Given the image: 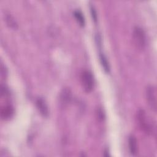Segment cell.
Listing matches in <instances>:
<instances>
[{
    "mask_svg": "<svg viewBox=\"0 0 157 157\" xmlns=\"http://www.w3.org/2000/svg\"><path fill=\"white\" fill-rule=\"evenodd\" d=\"M132 40L137 48L142 50L145 48L146 44L145 34L144 30L139 27L136 26L132 32Z\"/></svg>",
    "mask_w": 157,
    "mask_h": 157,
    "instance_id": "cell-1",
    "label": "cell"
},
{
    "mask_svg": "<svg viewBox=\"0 0 157 157\" xmlns=\"http://www.w3.org/2000/svg\"><path fill=\"white\" fill-rule=\"evenodd\" d=\"M80 80L82 83V86L83 89L86 93H90L94 88V77L92 73L88 70L83 71L81 76Z\"/></svg>",
    "mask_w": 157,
    "mask_h": 157,
    "instance_id": "cell-2",
    "label": "cell"
},
{
    "mask_svg": "<svg viewBox=\"0 0 157 157\" xmlns=\"http://www.w3.org/2000/svg\"><path fill=\"white\" fill-rule=\"evenodd\" d=\"M147 104L151 110L156 111V91L153 85H148L145 90Z\"/></svg>",
    "mask_w": 157,
    "mask_h": 157,
    "instance_id": "cell-3",
    "label": "cell"
},
{
    "mask_svg": "<svg viewBox=\"0 0 157 157\" xmlns=\"http://www.w3.org/2000/svg\"><path fill=\"white\" fill-rule=\"evenodd\" d=\"M137 120L140 128L146 133L151 132L152 128L150 121L148 120L146 113L144 110H139L137 112Z\"/></svg>",
    "mask_w": 157,
    "mask_h": 157,
    "instance_id": "cell-4",
    "label": "cell"
},
{
    "mask_svg": "<svg viewBox=\"0 0 157 157\" xmlns=\"http://www.w3.org/2000/svg\"><path fill=\"white\" fill-rule=\"evenodd\" d=\"M36 105L40 114L44 117H47L48 115V109L45 100L40 98H38L36 101Z\"/></svg>",
    "mask_w": 157,
    "mask_h": 157,
    "instance_id": "cell-5",
    "label": "cell"
},
{
    "mask_svg": "<svg viewBox=\"0 0 157 157\" xmlns=\"http://www.w3.org/2000/svg\"><path fill=\"white\" fill-rule=\"evenodd\" d=\"M128 145L130 153L132 155H136L137 153V142L136 138L133 135H131L129 137Z\"/></svg>",
    "mask_w": 157,
    "mask_h": 157,
    "instance_id": "cell-6",
    "label": "cell"
},
{
    "mask_svg": "<svg viewBox=\"0 0 157 157\" xmlns=\"http://www.w3.org/2000/svg\"><path fill=\"white\" fill-rule=\"evenodd\" d=\"M13 113V109L10 105H6L1 110V116L2 119L6 120L10 118Z\"/></svg>",
    "mask_w": 157,
    "mask_h": 157,
    "instance_id": "cell-7",
    "label": "cell"
},
{
    "mask_svg": "<svg viewBox=\"0 0 157 157\" xmlns=\"http://www.w3.org/2000/svg\"><path fill=\"white\" fill-rule=\"evenodd\" d=\"M5 20L7 23V25L13 29H16L17 28V23L16 21L14 20L13 17L9 13H6L5 15Z\"/></svg>",
    "mask_w": 157,
    "mask_h": 157,
    "instance_id": "cell-8",
    "label": "cell"
},
{
    "mask_svg": "<svg viewBox=\"0 0 157 157\" xmlns=\"http://www.w3.org/2000/svg\"><path fill=\"white\" fill-rule=\"evenodd\" d=\"M99 60H100V63H101L104 70L106 72H109V71H110L109 63L107 59V58L105 56V55L101 53H99Z\"/></svg>",
    "mask_w": 157,
    "mask_h": 157,
    "instance_id": "cell-9",
    "label": "cell"
},
{
    "mask_svg": "<svg viewBox=\"0 0 157 157\" xmlns=\"http://www.w3.org/2000/svg\"><path fill=\"white\" fill-rule=\"evenodd\" d=\"M74 15L76 20L77 21L78 23L81 26H83L85 24V21L84 16L83 15L82 13L80 10H75L74 12Z\"/></svg>",
    "mask_w": 157,
    "mask_h": 157,
    "instance_id": "cell-10",
    "label": "cell"
},
{
    "mask_svg": "<svg viewBox=\"0 0 157 157\" xmlns=\"http://www.w3.org/2000/svg\"><path fill=\"white\" fill-rule=\"evenodd\" d=\"M90 10H91V15H92V17L94 20V21L95 22L97 21V14H96V10L94 8V7L93 6H91L90 7Z\"/></svg>",
    "mask_w": 157,
    "mask_h": 157,
    "instance_id": "cell-11",
    "label": "cell"
}]
</instances>
